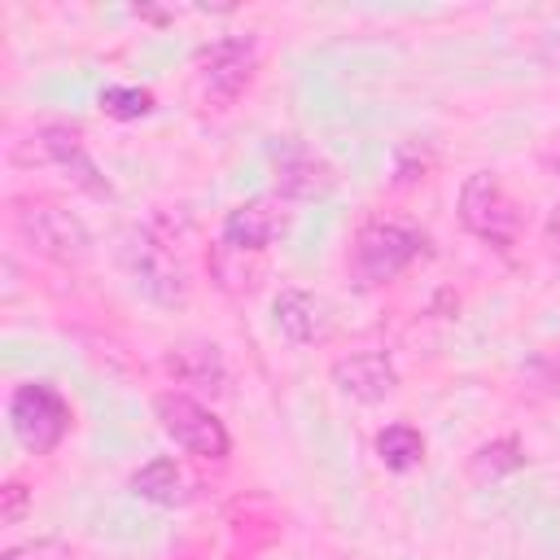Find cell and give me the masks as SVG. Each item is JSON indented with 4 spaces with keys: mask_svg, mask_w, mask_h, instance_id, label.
I'll use <instances>...</instances> for the list:
<instances>
[{
    "mask_svg": "<svg viewBox=\"0 0 560 560\" xmlns=\"http://www.w3.org/2000/svg\"><path fill=\"white\" fill-rule=\"evenodd\" d=\"M376 455H381L385 468L407 472V468H416V464L424 459V438H420V429H411V424H385V429L376 433Z\"/></svg>",
    "mask_w": 560,
    "mask_h": 560,
    "instance_id": "2e32d148",
    "label": "cell"
},
{
    "mask_svg": "<svg viewBox=\"0 0 560 560\" xmlns=\"http://www.w3.org/2000/svg\"><path fill=\"white\" fill-rule=\"evenodd\" d=\"M271 184L280 201H319L337 188V171L315 149L284 140L271 149Z\"/></svg>",
    "mask_w": 560,
    "mask_h": 560,
    "instance_id": "ba28073f",
    "label": "cell"
},
{
    "mask_svg": "<svg viewBox=\"0 0 560 560\" xmlns=\"http://www.w3.org/2000/svg\"><path fill=\"white\" fill-rule=\"evenodd\" d=\"M31 512V490L22 481H4L0 486V525H22Z\"/></svg>",
    "mask_w": 560,
    "mask_h": 560,
    "instance_id": "ffe728a7",
    "label": "cell"
},
{
    "mask_svg": "<svg viewBox=\"0 0 560 560\" xmlns=\"http://www.w3.org/2000/svg\"><path fill=\"white\" fill-rule=\"evenodd\" d=\"M521 464H525V446L516 438H494V442H481L468 455V477L477 486H486V481H499V477L516 472Z\"/></svg>",
    "mask_w": 560,
    "mask_h": 560,
    "instance_id": "9a60e30c",
    "label": "cell"
},
{
    "mask_svg": "<svg viewBox=\"0 0 560 560\" xmlns=\"http://www.w3.org/2000/svg\"><path fill=\"white\" fill-rule=\"evenodd\" d=\"M96 105H101L109 118L131 122V118L153 114V92H149V88H136V83H109V88H101Z\"/></svg>",
    "mask_w": 560,
    "mask_h": 560,
    "instance_id": "ac0fdd59",
    "label": "cell"
},
{
    "mask_svg": "<svg viewBox=\"0 0 560 560\" xmlns=\"http://www.w3.org/2000/svg\"><path fill=\"white\" fill-rule=\"evenodd\" d=\"M258 35H223V39H210L206 48H197V88L206 96V105L214 109H228L241 101V92L249 88L254 70H258Z\"/></svg>",
    "mask_w": 560,
    "mask_h": 560,
    "instance_id": "277c9868",
    "label": "cell"
},
{
    "mask_svg": "<svg viewBox=\"0 0 560 560\" xmlns=\"http://www.w3.org/2000/svg\"><path fill=\"white\" fill-rule=\"evenodd\" d=\"M332 385L354 402H385L398 389V368L385 350H354L332 363Z\"/></svg>",
    "mask_w": 560,
    "mask_h": 560,
    "instance_id": "8fae6325",
    "label": "cell"
},
{
    "mask_svg": "<svg viewBox=\"0 0 560 560\" xmlns=\"http://www.w3.org/2000/svg\"><path fill=\"white\" fill-rule=\"evenodd\" d=\"M424 249V236L407 223H389V219H372L354 232L350 245V271L359 284H389L394 276H402Z\"/></svg>",
    "mask_w": 560,
    "mask_h": 560,
    "instance_id": "3957f363",
    "label": "cell"
},
{
    "mask_svg": "<svg viewBox=\"0 0 560 560\" xmlns=\"http://www.w3.org/2000/svg\"><path fill=\"white\" fill-rule=\"evenodd\" d=\"M70 402L48 381H26L9 394V429L31 455H48L70 433Z\"/></svg>",
    "mask_w": 560,
    "mask_h": 560,
    "instance_id": "8992f818",
    "label": "cell"
},
{
    "mask_svg": "<svg viewBox=\"0 0 560 560\" xmlns=\"http://www.w3.org/2000/svg\"><path fill=\"white\" fill-rule=\"evenodd\" d=\"M271 324H276V332L289 346H311V341L328 337L332 315H328V302L319 293H311V289H280L276 302H271Z\"/></svg>",
    "mask_w": 560,
    "mask_h": 560,
    "instance_id": "7c38bea8",
    "label": "cell"
},
{
    "mask_svg": "<svg viewBox=\"0 0 560 560\" xmlns=\"http://www.w3.org/2000/svg\"><path fill=\"white\" fill-rule=\"evenodd\" d=\"M13 228L48 262L79 267V262L92 258V232H88V223L74 210L57 206V201H22L13 210Z\"/></svg>",
    "mask_w": 560,
    "mask_h": 560,
    "instance_id": "7a4b0ae2",
    "label": "cell"
},
{
    "mask_svg": "<svg viewBox=\"0 0 560 560\" xmlns=\"http://www.w3.org/2000/svg\"><path fill=\"white\" fill-rule=\"evenodd\" d=\"M249 258H258V254H245V249H232V245H223V241H219V249H214L210 267H214L219 284H223L228 293H245V289H254V284H258V262H249Z\"/></svg>",
    "mask_w": 560,
    "mask_h": 560,
    "instance_id": "e0dca14e",
    "label": "cell"
},
{
    "mask_svg": "<svg viewBox=\"0 0 560 560\" xmlns=\"http://www.w3.org/2000/svg\"><path fill=\"white\" fill-rule=\"evenodd\" d=\"M114 262L122 267V276L131 280V289L140 298H149L153 306H166V311L188 306V293H192L188 271H184L179 254L171 249V241L158 236L153 228H144V223L118 228V236H114Z\"/></svg>",
    "mask_w": 560,
    "mask_h": 560,
    "instance_id": "6da1fadb",
    "label": "cell"
},
{
    "mask_svg": "<svg viewBox=\"0 0 560 560\" xmlns=\"http://www.w3.org/2000/svg\"><path fill=\"white\" fill-rule=\"evenodd\" d=\"M284 232H289V210L276 192H258L223 214V245L245 249V254H262Z\"/></svg>",
    "mask_w": 560,
    "mask_h": 560,
    "instance_id": "30bf717a",
    "label": "cell"
},
{
    "mask_svg": "<svg viewBox=\"0 0 560 560\" xmlns=\"http://www.w3.org/2000/svg\"><path fill=\"white\" fill-rule=\"evenodd\" d=\"M0 560H74V547L61 538H31V542L9 547Z\"/></svg>",
    "mask_w": 560,
    "mask_h": 560,
    "instance_id": "d6986e66",
    "label": "cell"
},
{
    "mask_svg": "<svg viewBox=\"0 0 560 560\" xmlns=\"http://www.w3.org/2000/svg\"><path fill=\"white\" fill-rule=\"evenodd\" d=\"M455 210H459V223L494 249H512L516 236H521V210H516V201L508 197V188L494 171H472L459 188Z\"/></svg>",
    "mask_w": 560,
    "mask_h": 560,
    "instance_id": "5b68a950",
    "label": "cell"
},
{
    "mask_svg": "<svg viewBox=\"0 0 560 560\" xmlns=\"http://www.w3.org/2000/svg\"><path fill=\"white\" fill-rule=\"evenodd\" d=\"M31 140L39 144V158H44V162H52V166L74 184V188H83V192H92V197H114V184L101 175V166H96V162H92V153L83 149L79 127L44 122Z\"/></svg>",
    "mask_w": 560,
    "mask_h": 560,
    "instance_id": "9c48e42d",
    "label": "cell"
},
{
    "mask_svg": "<svg viewBox=\"0 0 560 560\" xmlns=\"http://www.w3.org/2000/svg\"><path fill=\"white\" fill-rule=\"evenodd\" d=\"M153 420H158V429H162L179 451H188V455H197V459H223V455L232 451V438H228L223 420H219L206 402H197L192 394H184V389L158 394V398H153Z\"/></svg>",
    "mask_w": 560,
    "mask_h": 560,
    "instance_id": "52a82bcc",
    "label": "cell"
},
{
    "mask_svg": "<svg viewBox=\"0 0 560 560\" xmlns=\"http://www.w3.org/2000/svg\"><path fill=\"white\" fill-rule=\"evenodd\" d=\"M547 236L560 245V206H556V214H551V223H547Z\"/></svg>",
    "mask_w": 560,
    "mask_h": 560,
    "instance_id": "44dd1931",
    "label": "cell"
},
{
    "mask_svg": "<svg viewBox=\"0 0 560 560\" xmlns=\"http://www.w3.org/2000/svg\"><path fill=\"white\" fill-rule=\"evenodd\" d=\"M166 368H171V376L179 385H197V389H210V394L228 389V368H223V354H219L214 341H179V346H171Z\"/></svg>",
    "mask_w": 560,
    "mask_h": 560,
    "instance_id": "4fadbf2b",
    "label": "cell"
},
{
    "mask_svg": "<svg viewBox=\"0 0 560 560\" xmlns=\"http://www.w3.org/2000/svg\"><path fill=\"white\" fill-rule=\"evenodd\" d=\"M127 490H131L136 499H144V503L175 508V503L188 499V477L179 472V464H175L171 455H158V459H149V464H140V468L131 472Z\"/></svg>",
    "mask_w": 560,
    "mask_h": 560,
    "instance_id": "5bb4252c",
    "label": "cell"
}]
</instances>
